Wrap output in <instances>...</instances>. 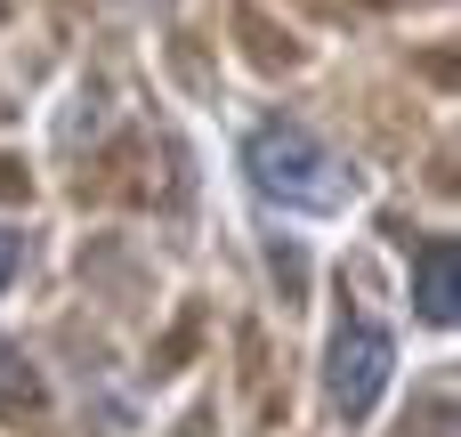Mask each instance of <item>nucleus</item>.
<instances>
[{
    "instance_id": "2",
    "label": "nucleus",
    "mask_w": 461,
    "mask_h": 437,
    "mask_svg": "<svg viewBox=\"0 0 461 437\" xmlns=\"http://www.w3.org/2000/svg\"><path fill=\"white\" fill-rule=\"evenodd\" d=\"M389 373H397V341H389L381 324H340V341H332V365H324V389H332V414L365 422V414L381 405Z\"/></svg>"
},
{
    "instance_id": "3",
    "label": "nucleus",
    "mask_w": 461,
    "mask_h": 437,
    "mask_svg": "<svg viewBox=\"0 0 461 437\" xmlns=\"http://www.w3.org/2000/svg\"><path fill=\"white\" fill-rule=\"evenodd\" d=\"M413 308H421V324H454L461 316V243L454 235H429L421 251H413Z\"/></svg>"
},
{
    "instance_id": "5",
    "label": "nucleus",
    "mask_w": 461,
    "mask_h": 437,
    "mask_svg": "<svg viewBox=\"0 0 461 437\" xmlns=\"http://www.w3.org/2000/svg\"><path fill=\"white\" fill-rule=\"evenodd\" d=\"M16 259H24V243H16V235H8V227H0V284H8V276H16Z\"/></svg>"
},
{
    "instance_id": "4",
    "label": "nucleus",
    "mask_w": 461,
    "mask_h": 437,
    "mask_svg": "<svg viewBox=\"0 0 461 437\" xmlns=\"http://www.w3.org/2000/svg\"><path fill=\"white\" fill-rule=\"evenodd\" d=\"M24 405H41V373L24 365V349L0 341V414H24Z\"/></svg>"
},
{
    "instance_id": "1",
    "label": "nucleus",
    "mask_w": 461,
    "mask_h": 437,
    "mask_svg": "<svg viewBox=\"0 0 461 437\" xmlns=\"http://www.w3.org/2000/svg\"><path fill=\"white\" fill-rule=\"evenodd\" d=\"M243 178L259 203L276 211H308V219H332L357 203V170L308 130V122H259L243 138Z\"/></svg>"
}]
</instances>
